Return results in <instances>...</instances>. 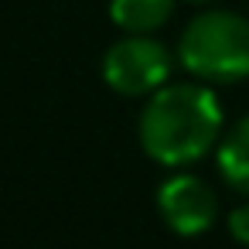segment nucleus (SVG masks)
Wrapping results in <instances>:
<instances>
[{"mask_svg": "<svg viewBox=\"0 0 249 249\" xmlns=\"http://www.w3.org/2000/svg\"><path fill=\"white\" fill-rule=\"evenodd\" d=\"M218 171L235 191L249 195V116L239 120L218 143Z\"/></svg>", "mask_w": 249, "mask_h": 249, "instance_id": "nucleus-5", "label": "nucleus"}, {"mask_svg": "<svg viewBox=\"0 0 249 249\" xmlns=\"http://www.w3.org/2000/svg\"><path fill=\"white\" fill-rule=\"evenodd\" d=\"M191 4H208V0H191Z\"/></svg>", "mask_w": 249, "mask_h": 249, "instance_id": "nucleus-8", "label": "nucleus"}, {"mask_svg": "<svg viewBox=\"0 0 249 249\" xmlns=\"http://www.w3.org/2000/svg\"><path fill=\"white\" fill-rule=\"evenodd\" d=\"M167 75L171 52L147 35H126L103 58V79L120 96H150L167 82Z\"/></svg>", "mask_w": 249, "mask_h": 249, "instance_id": "nucleus-3", "label": "nucleus"}, {"mask_svg": "<svg viewBox=\"0 0 249 249\" xmlns=\"http://www.w3.org/2000/svg\"><path fill=\"white\" fill-rule=\"evenodd\" d=\"M174 11V0H109V18L130 31V35H147L157 31Z\"/></svg>", "mask_w": 249, "mask_h": 249, "instance_id": "nucleus-6", "label": "nucleus"}, {"mask_svg": "<svg viewBox=\"0 0 249 249\" xmlns=\"http://www.w3.org/2000/svg\"><path fill=\"white\" fill-rule=\"evenodd\" d=\"M178 55L205 82H239L249 75V21L235 11H205L188 24Z\"/></svg>", "mask_w": 249, "mask_h": 249, "instance_id": "nucleus-2", "label": "nucleus"}, {"mask_svg": "<svg viewBox=\"0 0 249 249\" xmlns=\"http://www.w3.org/2000/svg\"><path fill=\"white\" fill-rule=\"evenodd\" d=\"M229 232H232L239 242H249V205H242V208H235V212L229 215Z\"/></svg>", "mask_w": 249, "mask_h": 249, "instance_id": "nucleus-7", "label": "nucleus"}, {"mask_svg": "<svg viewBox=\"0 0 249 249\" xmlns=\"http://www.w3.org/2000/svg\"><path fill=\"white\" fill-rule=\"evenodd\" d=\"M157 208L178 235H198L215 222V195L195 174H174L157 188Z\"/></svg>", "mask_w": 249, "mask_h": 249, "instance_id": "nucleus-4", "label": "nucleus"}, {"mask_svg": "<svg viewBox=\"0 0 249 249\" xmlns=\"http://www.w3.org/2000/svg\"><path fill=\"white\" fill-rule=\"evenodd\" d=\"M140 147L150 160L181 167L205 157L222 133V106L195 82L160 86L140 113Z\"/></svg>", "mask_w": 249, "mask_h": 249, "instance_id": "nucleus-1", "label": "nucleus"}]
</instances>
